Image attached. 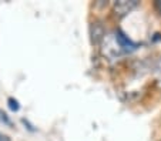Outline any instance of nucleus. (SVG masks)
Here are the masks:
<instances>
[{
	"label": "nucleus",
	"instance_id": "7ed1b4c3",
	"mask_svg": "<svg viewBox=\"0 0 161 141\" xmlns=\"http://www.w3.org/2000/svg\"><path fill=\"white\" fill-rule=\"evenodd\" d=\"M114 37H116V41H117V44L120 46V49L124 50V52L134 50L137 47V44L133 43V41H131V40L128 39V37L125 36L121 30H117V33H116V36H114Z\"/></svg>",
	"mask_w": 161,
	"mask_h": 141
},
{
	"label": "nucleus",
	"instance_id": "f03ea898",
	"mask_svg": "<svg viewBox=\"0 0 161 141\" xmlns=\"http://www.w3.org/2000/svg\"><path fill=\"white\" fill-rule=\"evenodd\" d=\"M90 37L93 44H100L104 39H106V29H104L103 23L96 20L90 24Z\"/></svg>",
	"mask_w": 161,
	"mask_h": 141
},
{
	"label": "nucleus",
	"instance_id": "0eeeda50",
	"mask_svg": "<svg viewBox=\"0 0 161 141\" xmlns=\"http://www.w3.org/2000/svg\"><path fill=\"white\" fill-rule=\"evenodd\" d=\"M154 9L158 12V14H161V0H155L154 2Z\"/></svg>",
	"mask_w": 161,
	"mask_h": 141
},
{
	"label": "nucleus",
	"instance_id": "20e7f679",
	"mask_svg": "<svg viewBox=\"0 0 161 141\" xmlns=\"http://www.w3.org/2000/svg\"><path fill=\"white\" fill-rule=\"evenodd\" d=\"M7 104H9V108L12 111H19L20 110V104H19V101L16 100V98H13V97L7 98Z\"/></svg>",
	"mask_w": 161,
	"mask_h": 141
},
{
	"label": "nucleus",
	"instance_id": "f257e3e1",
	"mask_svg": "<svg viewBox=\"0 0 161 141\" xmlns=\"http://www.w3.org/2000/svg\"><path fill=\"white\" fill-rule=\"evenodd\" d=\"M137 6H138V0H117L114 3V13L119 17H124Z\"/></svg>",
	"mask_w": 161,
	"mask_h": 141
},
{
	"label": "nucleus",
	"instance_id": "423d86ee",
	"mask_svg": "<svg viewBox=\"0 0 161 141\" xmlns=\"http://www.w3.org/2000/svg\"><path fill=\"white\" fill-rule=\"evenodd\" d=\"M155 74H157V80H158V86L161 87V58L155 64Z\"/></svg>",
	"mask_w": 161,
	"mask_h": 141
},
{
	"label": "nucleus",
	"instance_id": "6e6552de",
	"mask_svg": "<svg viewBox=\"0 0 161 141\" xmlns=\"http://www.w3.org/2000/svg\"><path fill=\"white\" fill-rule=\"evenodd\" d=\"M0 141H10V138L7 137V135H4V134L0 133Z\"/></svg>",
	"mask_w": 161,
	"mask_h": 141
},
{
	"label": "nucleus",
	"instance_id": "39448f33",
	"mask_svg": "<svg viewBox=\"0 0 161 141\" xmlns=\"http://www.w3.org/2000/svg\"><path fill=\"white\" fill-rule=\"evenodd\" d=\"M0 121H2L3 124H6V126H10V127H12V121H10L9 116H7V114L4 113L3 110H0Z\"/></svg>",
	"mask_w": 161,
	"mask_h": 141
}]
</instances>
